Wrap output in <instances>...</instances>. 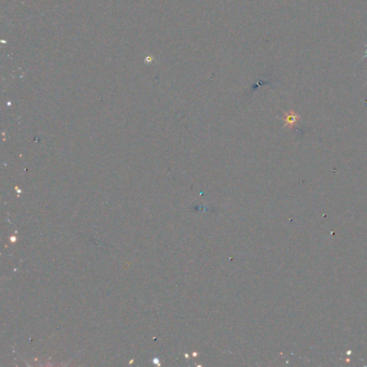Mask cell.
Segmentation results:
<instances>
[{
    "label": "cell",
    "mask_w": 367,
    "mask_h": 367,
    "mask_svg": "<svg viewBox=\"0 0 367 367\" xmlns=\"http://www.w3.org/2000/svg\"><path fill=\"white\" fill-rule=\"evenodd\" d=\"M300 116L299 114L294 110V109H291L288 111H285L284 112V117L281 118L282 121L285 122L284 126H282V129L285 128H288V129H292L295 127V125L298 124V122L300 121Z\"/></svg>",
    "instance_id": "cell-1"
},
{
    "label": "cell",
    "mask_w": 367,
    "mask_h": 367,
    "mask_svg": "<svg viewBox=\"0 0 367 367\" xmlns=\"http://www.w3.org/2000/svg\"><path fill=\"white\" fill-rule=\"evenodd\" d=\"M365 58H367V46H366V51H365V55L362 57V59H361V61H364V59Z\"/></svg>",
    "instance_id": "cell-2"
},
{
    "label": "cell",
    "mask_w": 367,
    "mask_h": 367,
    "mask_svg": "<svg viewBox=\"0 0 367 367\" xmlns=\"http://www.w3.org/2000/svg\"><path fill=\"white\" fill-rule=\"evenodd\" d=\"M366 84H367V82H366Z\"/></svg>",
    "instance_id": "cell-3"
}]
</instances>
